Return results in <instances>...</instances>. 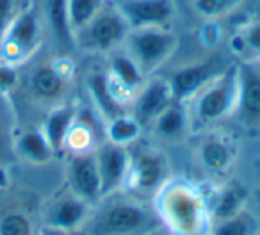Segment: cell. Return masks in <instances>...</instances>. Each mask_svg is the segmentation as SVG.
Returning <instances> with one entry per match:
<instances>
[{
	"mask_svg": "<svg viewBox=\"0 0 260 235\" xmlns=\"http://www.w3.org/2000/svg\"><path fill=\"white\" fill-rule=\"evenodd\" d=\"M40 16L32 8L20 9L0 45V61L18 66L40 47Z\"/></svg>",
	"mask_w": 260,
	"mask_h": 235,
	"instance_id": "cell-1",
	"label": "cell"
},
{
	"mask_svg": "<svg viewBox=\"0 0 260 235\" xmlns=\"http://www.w3.org/2000/svg\"><path fill=\"white\" fill-rule=\"evenodd\" d=\"M130 50L134 54V61L143 72L157 68L168 55L173 52L177 38L171 32L160 30L157 27H143L136 29L128 36Z\"/></svg>",
	"mask_w": 260,
	"mask_h": 235,
	"instance_id": "cell-2",
	"label": "cell"
},
{
	"mask_svg": "<svg viewBox=\"0 0 260 235\" xmlns=\"http://www.w3.org/2000/svg\"><path fill=\"white\" fill-rule=\"evenodd\" d=\"M79 34L87 47L109 50L128 36V22L121 13L100 11Z\"/></svg>",
	"mask_w": 260,
	"mask_h": 235,
	"instance_id": "cell-3",
	"label": "cell"
},
{
	"mask_svg": "<svg viewBox=\"0 0 260 235\" xmlns=\"http://www.w3.org/2000/svg\"><path fill=\"white\" fill-rule=\"evenodd\" d=\"M237 100V72L228 70L198 100V116L202 121H216L230 112Z\"/></svg>",
	"mask_w": 260,
	"mask_h": 235,
	"instance_id": "cell-4",
	"label": "cell"
},
{
	"mask_svg": "<svg viewBox=\"0 0 260 235\" xmlns=\"http://www.w3.org/2000/svg\"><path fill=\"white\" fill-rule=\"evenodd\" d=\"M70 182L75 196L84 202H96L102 196V180L98 171L96 155L75 153L70 162Z\"/></svg>",
	"mask_w": 260,
	"mask_h": 235,
	"instance_id": "cell-5",
	"label": "cell"
},
{
	"mask_svg": "<svg viewBox=\"0 0 260 235\" xmlns=\"http://www.w3.org/2000/svg\"><path fill=\"white\" fill-rule=\"evenodd\" d=\"M121 15L134 29L159 27L173 15L171 0H126L121 6Z\"/></svg>",
	"mask_w": 260,
	"mask_h": 235,
	"instance_id": "cell-6",
	"label": "cell"
},
{
	"mask_svg": "<svg viewBox=\"0 0 260 235\" xmlns=\"http://www.w3.org/2000/svg\"><path fill=\"white\" fill-rule=\"evenodd\" d=\"M98 171H100L102 180V194L114 191L125 180V175L128 171V153L125 146L119 145H107L98 152L96 155Z\"/></svg>",
	"mask_w": 260,
	"mask_h": 235,
	"instance_id": "cell-7",
	"label": "cell"
},
{
	"mask_svg": "<svg viewBox=\"0 0 260 235\" xmlns=\"http://www.w3.org/2000/svg\"><path fill=\"white\" fill-rule=\"evenodd\" d=\"M237 102L246 123L260 121V72L249 64L237 72Z\"/></svg>",
	"mask_w": 260,
	"mask_h": 235,
	"instance_id": "cell-8",
	"label": "cell"
},
{
	"mask_svg": "<svg viewBox=\"0 0 260 235\" xmlns=\"http://www.w3.org/2000/svg\"><path fill=\"white\" fill-rule=\"evenodd\" d=\"M214 68L216 66L212 62H203V64H192L187 68L178 70L177 73H173L170 80L171 94L173 100L180 102L185 96L192 94L194 91H198L205 82H209L214 75Z\"/></svg>",
	"mask_w": 260,
	"mask_h": 235,
	"instance_id": "cell-9",
	"label": "cell"
},
{
	"mask_svg": "<svg viewBox=\"0 0 260 235\" xmlns=\"http://www.w3.org/2000/svg\"><path fill=\"white\" fill-rule=\"evenodd\" d=\"M146 219L148 216L141 207L132 203H119L107 210L104 217V226L112 233H132L145 226Z\"/></svg>",
	"mask_w": 260,
	"mask_h": 235,
	"instance_id": "cell-10",
	"label": "cell"
},
{
	"mask_svg": "<svg viewBox=\"0 0 260 235\" xmlns=\"http://www.w3.org/2000/svg\"><path fill=\"white\" fill-rule=\"evenodd\" d=\"M173 100L170 82L164 80H152L143 89L141 96L138 100V121L155 120L157 116L168 107Z\"/></svg>",
	"mask_w": 260,
	"mask_h": 235,
	"instance_id": "cell-11",
	"label": "cell"
},
{
	"mask_svg": "<svg viewBox=\"0 0 260 235\" xmlns=\"http://www.w3.org/2000/svg\"><path fill=\"white\" fill-rule=\"evenodd\" d=\"M73 121H75V109L70 107V105L57 107L48 114L43 127V134L47 141L50 143L55 155L64 150L66 136H68Z\"/></svg>",
	"mask_w": 260,
	"mask_h": 235,
	"instance_id": "cell-12",
	"label": "cell"
},
{
	"mask_svg": "<svg viewBox=\"0 0 260 235\" xmlns=\"http://www.w3.org/2000/svg\"><path fill=\"white\" fill-rule=\"evenodd\" d=\"M84 216H86V202L84 199H80L79 196L64 198L59 203H55V207L50 210L48 224L57 228V230L68 231L79 226Z\"/></svg>",
	"mask_w": 260,
	"mask_h": 235,
	"instance_id": "cell-13",
	"label": "cell"
},
{
	"mask_svg": "<svg viewBox=\"0 0 260 235\" xmlns=\"http://www.w3.org/2000/svg\"><path fill=\"white\" fill-rule=\"evenodd\" d=\"M15 152L34 164H45L55 155L43 130H29L15 141Z\"/></svg>",
	"mask_w": 260,
	"mask_h": 235,
	"instance_id": "cell-14",
	"label": "cell"
},
{
	"mask_svg": "<svg viewBox=\"0 0 260 235\" xmlns=\"http://www.w3.org/2000/svg\"><path fill=\"white\" fill-rule=\"evenodd\" d=\"M64 84L66 79L55 70L54 64L38 66L30 75V89L38 98H43V100H54L61 96Z\"/></svg>",
	"mask_w": 260,
	"mask_h": 235,
	"instance_id": "cell-15",
	"label": "cell"
},
{
	"mask_svg": "<svg viewBox=\"0 0 260 235\" xmlns=\"http://www.w3.org/2000/svg\"><path fill=\"white\" fill-rule=\"evenodd\" d=\"M15 112L8 96L0 94V167L15 159Z\"/></svg>",
	"mask_w": 260,
	"mask_h": 235,
	"instance_id": "cell-16",
	"label": "cell"
},
{
	"mask_svg": "<svg viewBox=\"0 0 260 235\" xmlns=\"http://www.w3.org/2000/svg\"><path fill=\"white\" fill-rule=\"evenodd\" d=\"M89 91L93 94L94 102H96L98 109L107 116L109 121L121 116V107H119L118 98L112 93L111 86H109L107 79L104 75H98L96 73V75L89 77Z\"/></svg>",
	"mask_w": 260,
	"mask_h": 235,
	"instance_id": "cell-17",
	"label": "cell"
},
{
	"mask_svg": "<svg viewBox=\"0 0 260 235\" xmlns=\"http://www.w3.org/2000/svg\"><path fill=\"white\" fill-rule=\"evenodd\" d=\"M136 184L141 189H153L164 177V162L160 157L145 153L136 159Z\"/></svg>",
	"mask_w": 260,
	"mask_h": 235,
	"instance_id": "cell-18",
	"label": "cell"
},
{
	"mask_svg": "<svg viewBox=\"0 0 260 235\" xmlns=\"http://www.w3.org/2000/svg\"><path fill=\"white\" fill-rule=\"evenodd\" d=\"M47 16L55 38L64 45L72 43L73 32L68 20V0H47Z\"/></svg>",
	"mask_w": 260,
	"mask_h": 235,
	"instance_id": "cell-19",
	"label": "cell"
},
{
	"mask_svg": "<svg viewBox=\"0 0 260 235\" xmlns=\"http://www.w3.org/2000/svg\"><path fill=\"white\" fill-rule=\"evenodd\" d=\"M102 0H68V20L72 32H80L100 13Z\"/></svg>",
	"mask_w": 260,
	"mask_h": 235,
	"instance_id": "cell-20",
	"label": "cell"
},
{
	"mask_svg": "<svg viewBox=\"0 0 260 235\" xmlns=\"http://www.w3.org/2000/svg\"><path fill=\"white\" fill-rule=\"evenodd\" d=\"M139 132H141V123L136 118H128L123 114L111 120L107 125V138L112 145L125 146L126 143L134 141Z\"/></svg>",
	"mask_w": 260,
	"mask_h": 235,
	"instance_id": "cell-21",
	"label": "cell"
},
{
	"mask_svg": "<svg viewBox=\"0 0 260 235\" xmlns=\"http://www.w3.org/2000/svg\"><path fill=\"white\" fill-rule=\"evenodd\" d=\"M111 68L119 84L126 89H136L143 84V70L128 55H116L111 62Z\"/></svg>",
	"mask_w": 260,
	"mask_h": 235,
	"instance_id": "cell-22",
	"label": "cell"
},
{
	"mask_svg": "<svg viewBox=\"0 0 260 235\" xmlns=\"http://www.w3.org/2000/svg\"><path fill=\"white\" fill-rule=\"evenodd\" d=\"M202 162L212 171H223L232 162V150L223 141L210 139L202 146Z\"/></svg>",
	"mask_w": 260,
	"mask_h": 235,
	"instance_id": "cell-23",
	"label": "cell"
},
{
	"mask_svg": "<svg viewBox=\"0 0 260 235\" xmlns=\"http://www.w3.org/2000/svg\"><path fill=\"white\" fill-rule=\"evenodd\" d=\"M157 132L164 138H175L180 136L185 127V116L180 105H168L162 112L155 118Z\"/></svg>",
	"mask_w": 260,
	"mask_h": 235,
	"instance_id": "cell-24",
	"label": "cell"
},
{
	"mask_svg": "<svg viewBox=\"0 0 260 235\" xmlns=\"http://www.w3.org/2000/svg\"><path fill=\"white\" fill-rule=\"evenodd\" d=\"M170 210L173 214L175 221L182 223L180 226L192 228L196 223V214H198V205H196L194 198L185 192H177V194L171 198Z\"/></svg>",
	"mask_w": 260,
	"mask_h": 235,
	"instance_id": "cell-25",
	"label": "cell"
},
{
	"mask_svg": "<svg viewBox=\"0 0 260 235\" xmlns=\"http://www.w3.org/2000/svg\"><path fill=\"white\" fill-rule=\"evenodd\" d=\"M0 235H34L32 221L20 210H11L0 217Z\"/></svg>",
	"mask_w": 260,
	"mask_h": 235,
	"instance_id": "cell-26",
	"label": "cell"
},
{
	"mask_svg": "<svg viewBox=\"0 0 260 235\" xmlns=\"http://www.w3.org/2000/svg\"><path fill=\"white\" fill-rule=\"evenodd\" d=\"M244 189L239 184H234L230 187H226L221 192L219 199H217V207H216V216L221 219H226L237 214L239 207H241L242 199H244Z\"/></svg>",
	"mask_w": 260,
	"mask_h": 235,
	"instance_id": "cell-27",
	"label": "cell"
},
{
	"mask_svg": "<svg viewBox=\"0 0 260 235\" xmlns=\"http://www.w3.org/2000/svg\"><path fill=\"white\" fill-rule=\"evenodd\" d=\"M251 221L244 216H232L223 219L214 230V235H251Z\"/></svg>",
	"mask_w": 260,
	"mask_h": 235,
	"instance_id": "cell-28",
	"label": "cell"
},
{
	"mask_svg": "<svg viewBox=\"0 0 260 235\" xmlns=\"http://www.w3.org/2000/svg\"><path fill=\"white\" fill-rule=\"evenodd\" d=\"M239 0H196L194 8L203 16H219L228 13Z\"/></svg>",
	"mask_w": 260,
	"mask_h": 235,
	"instance_id": "cell-29",
	"label": "cell"
},
{
	"mask_svg": "<svg viewBox=\"0 0 260 235\" xmlns=\"http://www.w3.org/2000/svg\"><path fill=\"white\" fill-rule=\"evenodd\" d=\"M20 9L22 8H20L18 0H0V45Z\"/></svg>",
	"mask_w": 260,
	"mask_h": 235,
	"instance_id": "cell-30",
	"label": "cell"
},
{
	"mask_svg": "<svg viewBox=\"0 0 260 235\" xmlns=\"http://www.w3.org/2000/svg\"><path fill=\"white\" fill-rule=\"evenodd\" d=\"M18 80L20 77L16 66L0 61V94L9 96V93H13L15 87L18 86Z\"/></svg>",
	"mask_w": 260,
	"mask_h": 235,
	"instance_id": "cell-31",
	"label": "cell"
},
{
	"mask_svg": "<svg viewBox=\"0 0 260 235\" xmlns=\"http://www.w3.org/2000/svg\"><path fill=\"white\" fill-rule=\"evenodd\" d=\"M244 41L253 52H258V54H260V22L253 23V25L246 30Z\"/></svg>",
	"mask_w": 260,
	"mask_h": 235,
	"instance_id": "cell-32",
	"label": "cell"
},
{
	"mask_svg": "<svg viewBox=\"0 0 260 235\" xmlns=\"http://www.w3.org/2000/svg\"><path fill=\"white\" fill-rule=\"evenodd\" d=\"M8 184H9L8 171H6V167H0V189L8 187Z\"/></svg>",
	"mask_w": 260,
	"mask_h": 235,
	"instance_id": "cell-33",
	"label": "cell"
}]
</instances>
